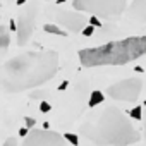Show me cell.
I'll list each match as a JSON object with an SVG mask.
<instances>
[{
  "instance_id": "cell-8",
  "label": "cell",
  "mask_w": 146,
  "mask_h": 146,
  "mask_svg": "<svg viewBox=\"0 0 146 146\" xmlns=\"http://www.w3.org/2000/svg\"><path fill=\"white\" fill-rule=\"evenodd\" d=\"M55 21L60 28H64L69 33H83L88 23L79 11H57Z\"/></svg>"
},
{
  "instance_id": "cell-16",
  "label": "cell",
  "mask_w": 146,
  "mask_h": 146,
  "mask_svg": "<svg viewBox=\"0 0 146 146\" xmlns=\"http://www.w3.org/2000/svg\"><path fill=\"white\" fill-rule=\"evenodd\" d=\"M40 110H41L43 113H46V112H50V110H52V105H50L48 102H41V105H40Z\"/></svg>"
},
{
  "instance_id": "cell-21",
  "label": "cell",
  "mask_w": 146,
  "mask_h": 146,
  "mask_svg": "<svg viewBox=\"0 0 146 146\" xmlns=\"http://www.w3.org/2000/svg\"><path fill=\"white\" fill-rule=\"evenodd\" d=\"M143 131H144V139H146V110L143 113Z\"/></svg>"
},
{
  "instance_id": "cell-5",
  "label": "cell",
  "mask_w": 146,
  "mask_h": 146,
  "mask_svg": "<svg viewBox=\"0 0 146 146\" xmlns=\"http://www.w3.org/2000/svg\"><path fill=\"white\" fill-rule=\"evenodd\" d=\"M143 90V81L139 78H129L122 79L119 83H113L112 86L107 88V96L117 102H136L141 95Z\"/></svg>"
},
{
  "instance_id": "cell-17",
  "label": "cell",
  "mask_w": 146,
  "mask_h": 146,
  "mask_svg": "<svg viewBox=\"0 0 146 146\" xmlns=\"http://www.w3.org/2000/svg\"><path fill=\"white\" fill-rule=\"evenodd\" d=\"M93 33H95V26H91V24L86 26V28L83 29V35H84V36H91Z\"/></svg>"
},
{
  "instance_id": "cell-23",
  "label": "cell",
  "mask_w": 146,
  "mask_h": 146,
  "mask_svg": "<svg viewBox=\"0 0 146 146\" xmlns=\"http://www.w3.org/2000/svg\"><path fill=\"white\" fill-rule=\"evenodd\" d=\"M26 4V0H17V5H24Z\"/></svg>"
},
{
  "instance_id": "cell-13",
  "label": "cell",
  "mask_w": 146,
  "mask_h": 146,
  "mask_svg": "<svg viewBox=\"0 0 146 146\" xmlns=\"http://www.w3.org/2000/svg\"><path fill=\"white\" fill-rule=\"evenodd\" d=\"M64 137H65L72 146H78V144H79V137H78V134H74V132H64Z\"/></svg>"
},
{
  "instance_id": "cell-15",
  "label": "cell",
  "mask_w": 146,
  "mask_h": 146,
  "mask_svg": "<svg viewBox=\"0 0 146 146\" xmlns=\"http://www.w3.org/2000/svg\"><path fill=\"white\" fill-rule=\"evenodd\" d=\"M90 24H91V26H95V28H100V26H102V23H100V17H96V16H91V17H90Z\"/></svg>"
},
{
  "instance_id": "cell-22",
  "label": "cell",
  "mask_w": 146,
  "mask_h": 146,
  "mask_svg": "<svg viewBox=\"0 0 146 146\" xmlns=\"http://www.w3.org/2000/svg\"><path fill=\"white\" fill-rule=\"evenodd\" d=\"M65 88H67V81H64V83L58 86V91H62V90H65Z\"/></svg>"
},
{
  "instance_id": "cell-11",
  "label": "cell",
  "mask_w": 146,
  "mask_h": 146,
  "mask_svg": "<svg viewBox=\"0 0 146 146\" xmlns=\"http://www.w3.org/2000/svg\"><path fill=\"white\" fill-rule=\"evenodd\" d=\"M43 29H45L46 33H50V35H55V36H67V31H65L64 28H60L57 23H55V24H45Z\"/></svg>"
},
{
  "instance_id": "cell-3",
  "label": "cell",
  "mask_w": 146,
  "mask_h": 146,
  "mask_svg": "<svg viewBox=\"0 0 146 146\" xmlns=\"http://www.w3.org/2000/svg\"><path fill=\"white\" fill-rule=\"evenodd\" d=\"M146 55V35L129 36L95 48H84L79 52V60L84 67L103 65H124Z\"/></svg>"
},
{
  "instance_id": "cell-12",
  "label": "cell",
  "mask_w": 146,
  "mask_h": 146,
  "mask_svg": "<svg viewBox=\"0 0 146 146\" xmlns=\"http://www.w3.org/2000/svg\"><path fill=\"white\" fill-rule=\"evenodd\" d=\"M105 100V95L102 91H91V96H90V107H96V105H102Z\"/></svg>"
},
{
  "instance_id": "cell-18",
  "label": "cell",
  "mask_w": 146,
  "mask_h": 146,
  "mask_svg": "<svg viewBox=\"0 0 146 146\" xmlns=\"http://www.w3.org/2000/svg\"><path fill=\"white\" fill-rule=\"evenodd\" d=\"M4 146H17V141H16V137H9V139L4 143Z\"/></svg>"
},
{
  "instance_id": "cell-1",
  "label": "cell",
  "mask_w": 146,
  "mask_h": 146,
  "mask_svg": "<svg viewBox=\"0 0 146 146\" xmlns=\"http://www.w3.org/2000/svg\"><path fill=\"white\" fill-rule=\"evenodd\" d=\"M58 70L57 52H24L0 64V90L19 93L50 81Z\"/></svg>"
},
{
  "instance_id": "cell-9",
  "label": "cell",
  "mask_w": 146,
  "mask_h": 146,
  "mask_svg": "<svg viewBox=\"0 0 146 146\" xmlns=\"http://www.w3.org/2000/svg\"><path fill=\"white\" fill-rule=\"evenodd\" d=\"M129 16L136 21L146 23V0H132L129 7Z\"/></svg>"
},
{
  "instance_id": "cell-20",
  "label": "cell",
  "mask_w": 146,
  "mask_h": 146,
  "mask_svg": "<svg viewBox=\"0 0 146 146\" xmlns=\"http://www.w3.org/2000/svg\"><path fill=\"white\" fill-rule=\"evenodd\" d=\"M28 134H29V131H28V127H21V129H19V136H24V137H26Z\"/></svg>"
},
{
  "instance_id": "cell-7",
  "label": "cell",
  "mask_w": 146,
  "mask_h": 146,
  "mask_svg": "<svg viewBox=\"0 0 146 146\" xmlns=\"http://www.w3.org/2000/svg\"><path fill=\"white\" fill-rule=\"evenodd\" d=\"M65 141L67 139L58 132L33 129L26 136V141L23 143V146H67Z\"/></svg>"
},
{
  "instance_id": "cell-19",
  "label": "cell",
  "mask_w": 146,
  "mask_h": 146,
  "mask_svg": "<svg viewBox=\"0 0 146 146\" xmlns=\"http://www.w3.org/2000/svg\"><path fill=\"white\" fill-rule=\"evenodd\" d=\"M36 124V120L35 119H31V117H26V127H33Z\"/></svg>"
},
{
  "instance_id": "cell-4",
  "label": "cell",
  "mask_w": 146,
  "mask_h": 146,
  "mask_svg": "<svg viewBox=\"0 0 146 146\" xmlns=\"http://www.w3.org/2000/svg\"><path fill=\"white\" fill-rule=\"evenodd\" d=\"M72 7L102 19H113L124 14L127 0H72Z\"/></svg>"
},
{
  "instance_id": "cell-2",
  "label": "cell",
  "mask_w": 146,
  "mask_h": 146,
  "mask_svg": "<svg viewBox=\"0 0 146 146\" xmlns=\"http://www.w3.org/2000/svg\"><path fill=\"white\" fill-rule=\"evenodd\" d=\"M79 132L98 146H129L139 141V132L117 107H105L81 124Z\"/></svg>"
},
{
  "instance_id": "cell-10",
  "label": "cell",
  "mask_w": 146,
  "mask_h": 146,
  "mask_svg": "<svg viewBox=\"0 0 146 146\" xmlns=\"http://www.w3.org/2000/svg\"><path fill=\"white\" fill-rule=\"evenodd\" d=\"M11 45V36H9V31L4 24H0V53L4 50H7Z\"/></svg>"
},
{
  "instance_id": "cell-14",
  "label": "cell",
  "mask_w": 146,
  "mask_h": 146,
  "mask_svg": "<svg viewBox=\"0 0 146 146\" xmlns=\"http://www.w3.org/2000/svg\"><path fill=\"white\" fill-rule=\"evenodd\" d=\"M129 115L132 117V119H136V120H139V119H143V108L139 107V105H136L131 112H129Z\"/></svg>"
},
{
  "instance_id": "cell-6",
  "label": "cell",
  "mask_w": 146,
  "mask_h": 146,
  "mask_svg": "<svg viewBox=\"0 0 146 146\" xmlns=\"http://www.w3.org/2000/svg\"><path fill=\"white\" fill-rule=\"evenodd\" d=\"M36 16H38V9L35 4H29L26 7H23L19 11V16H17V45L19 46H24L31 35H33V29H35V23H36Z\"/></svg>"
}]
</instances>
